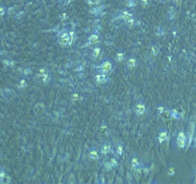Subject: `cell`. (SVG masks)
Returning <instances> with one entry per match:
<instances>
[{
    "label": "cell",
    "instance_id": "1",
    "mask_svg": "<svg viewBox=\"0 0 196 184\" xmlns=\"http://www.w3.org/2000/svg\"><path fill=\"white\" fill-rule=\"evenodd\" d=\"M73 33H67V32H61L59 35L60 43L63 46H68L73 41Z\"/></svg>",
    "mask_w": 196,
    "mask_h": 184
},
{
    "label": "cell",
    "instance_id": "2",
    "mask_svg": "<svg viewBox=\"0 0 196 184\" xmlns=\"http://www.w3.org/2000/svg\"><path fill=\"white\" fill-rule=\"evenodd\" d=\"M120 17L130 26H132L134 23H135V18H134V15L131 13H129L128 11H123L121 13V15H120Z\"/></svg>",
    "mask_w": 196,
    "mask_h": 184
},
{
    "label": "cell",
    "instance_id": "3",
    "mask_svg": "<svg viewBox=\"0 0 196 184\" xmlns=\"http://www.w3.org/2000/svg\"><path fill=\"white\" fill-rule=\"evenodd\" d=\"M177 145L179 148H184L185 143H187V136H185L184 131H180L177 135Z\"/></svg>",
    "mask_w": 196,
    "mask_h": 184
},
{
    "label": "cell",
    "instance_id": "4",
    "mask_svg": "<svg viewBox=\"0 0 196 184\" xmlns=\"http://www.w3.org/2000/svg\"><path fill=\"white\" fill-rule=\"evenodd\" d=\"M111 68H112V64H111V63L110 60H106V61H104L100 66H99V70L101 71L102 73H109L110 71L111 70Z\"/></svg>",
    "mask_w": 196,
    "mask_h": 184
},
{
    "label": "cell",
    "instance_id": "5",
    "mask_svg": "<svg viewBox=\"0 0 196 184\" xmlns=\"http://www.w3.org/2000/svg\"><path fill=\"white\" fill-rule=\"evenodd\" d=\"M194 129H195V127H194V123L193 122H190L188 124V145L191 144V142L193 140V135H194Z\"/></svg>",
    "mask_w": 196,
    "mask_h": 184
},
{
    "label": "cell",
    "instance_id": "6",
    "mask_svg": "<svg viewBox=\"0 0 196 184\" xmlns=\"http://www.w3.org/2000/svg\"><path fill=\"white\" fill-rule=\"evenodd\" d=\"M111 145L110 143H104V144L101 146V153L104 155H107L111 151Z\"/></svg>",
    "mask_w": 196,
    "mask_h": 184
},
{
    "label": "cell",
    "instance_id": "7",
    "mask_svg": "<svg viewBox=\"0 0 196 184\" xmlns=\"http://www.w3.org/2000/svg\"><path fill=\"white\" fill-rule=\"evenodd\" d=\"M145 110H146V107L142 103H138L137 104L136 106V113L138 114V115H142L145 113Z\"/></svg>",
    "mask_w": 196,
    "mask_h": 184
},
{
    "label": "cell",
    "instance_id": "8",
    "mask_svg": "<svg viewBox=\"0 0 196 184\" xmlns=\"http://www.w3.org/2000/svg\"><path fill=\"white\" fill-rule=\"evenodd\" d=\"M167 137H168V133H167V131H165L164 129L161 130V131H160V133H159V142L161 144V143H163L164 141H165V140L167 139Z\"/></svg>",
    "mask_w": 196,
    "mask_h": 184
},
{
    "label": "cell",
    "instance_id": "9",
    "mask_svg": "<svg viewBox=\"0 0 196 184\" xmlns=\"http://www.w3.org/2000/svg\"><path fill=\"white\" fill-rule=\"evenodd\" d=\"M95 80H96L97 83H99V84L105 83V81H107L106 73H100V74H97V75L95 76Z\"/></svg>",
    "mask_w": 196,
    "mask_h": 184
},
{
    "label": "cell",
    "instance_id": "10",
    "mask_svg": "<svg viewBox=\"0 0 196 184\" xmlns=\"http://www.w3.org/2000/svg\"><path fill=\"white\" fill-rule=\"evenodd\" d=\"M98 41H99V37H98V35L92 34V35L89 36V37H88V42L90 44H96Z\"/></svg>",
    "mask_w": 196,
    "mask_h": 184
},
{
    "label": "cell",
    "instance_id": "11",
    "mask_svg": "<svg viewBox=\"0 0 196 184\" xmlns=\"http://www.w3.org/2000/svg\"><path fill=\"white\" fill-rule=\"evenodd\" d=\"M168 112H169V115H170L171 117L175 118V119H180V118H181V114L179 113V112H178L176 109H170Z\"/></svg>",
    "mask_w": 196,
    "mask_h": 184
},
{
    "label": "cell",
    "instance_id": "12",
    "mask_svg": "<svg viewBox=\"0 0 196 184\" xmlns=\"http://www.w3.org/2000/svg\"><path fill=\"white\" fill-rule=\"evenodd\" d=\"M89 155L90 159H92V160H97V159H99V155H98L97 151H95V150H91L89 151V155Z\"/></svg>",
    "mask_w": 196,
    "mask_h": 184
},
{
    "label": "cell",
    "instance_id": "13",
    "mask_svg": "<svg viewBox=\"0 0 196 184\" xmlns=\"http://www.w3.org/2000/svg\"><path fill=\"white\" fill-rule=\"evenodd\" d=\"M127 65L130 68H134V67L137 65V59L135 58H130L128 59V61H127Z\"/></svg>",
    "mask_w": 196,
    "mask_h": 184
},
{
    "label": "cell",
    "instance_id": "14",
    "mask_svg": "<svg viewBox=\"0 0 196 184\" xmlns=\"http://www.w3.org/2000/svg\"><path fill=\"white\" fill-rule=\"evenodd\" d=\"M100 54H101V49L99 47H95L93 50H92V57L97 59L100 57Z\"/></svg>",
    "mask_w": 196,
    "mask_h": 184
},
{
    "label": "cell",
    "instance_id": "15",
    "mask_svg": "<svg viewBox=\"0 0 196 184\" xmlns=\"http://www.w3.org/2000/svg\"><path fill=\"white\" fill-rule=\"evenodd\" d=\"M124 59H125V54L123 52H118L116 54V60L117 61H122V60H124Z\"/></svg>",
    "mask_w": 196,
    "mask_h": 184
},
{
    "label": "cell",
    "instance_id": "16",
    "mask_svg": "<svg viewBox=\"0 0 196 184\" xmlns=\"http://www.w3.org/2000/svg\"><path fill=\"white\" fill-rule=\"evenodd\" d=\"M138 165H139L138 160L136 157H134V158L132 159V168H133V169H137V168L138 167Z\"/></svg>",
    "mask_w": 196,
    "mask_h": 184
},
{
    "label": "cell",
    "instance_id": "17",
    "mask_svg": "<svg viewBox=\"0 0 196 184\" xmlns=\"http://www.w3.org/2000/svg\"><path fill=\"white\" fill-rule=\"evenodd\" d=\"M45 74H46V70H45L44 68H40V69L38 71V76L39 78H42Z\"/></svg>",
    "mask_w": 196,
    "mask_h": 184
},
{
    "label": "cell",
    "instance_id": "18",
    "mask_svg": "<svg viewBox=\"0 0 196 184\" xmlns=\"http://www.w3.org/2000/svg\"><path fill=\"white\" fill-rule=\"evenodd\" d=\"M109 162L111 163V167H112V168H115V167L117 166V160H116V159H115V157H112V158H111Z\"/></svg>",
    "mask_w": 196,
    "mask_h": 184
},
{
    "label": "cell",
    "instance_id": "19",
    "mask_svg": "<svg viewBox=\"0 0 196 184\" xmlns=\"http://www.w3.org/2000/svg\"><path fill=\"white\" fill-rule=\"evenodd\" d=\"M115 152H116V155H121L122 153H123V147H122L121 145H118V146L116 147Z\"/></svg>",
    "mask_w": 196,
    "mask_h": 184
},
{
    "label": "cell",
    "instance_id": "20",
    "mask_svg": "<svg viewBox=\"0 0 196 184\" xmlns=\"http://www.w3.org/2000/svg\"><path fill=\"white\" fill-rule=\"evenodd\" d=\"M151 52H152V54L153 55H158V53H159V48H158V46H156V45H154V46H152V48H151Z\"/></svg>",
    "mask_w": 196,
    "mask_h": 184
},
{
    "label": "cell",
    "instance_id": "21",
    "mask_svg": "<svg viewBox=\"0 0 196 184\" xmlns=\"http://www.w3.org/2000/svg\"><path fill=\"white\" fill-rule=\"evenodd\" d=\"M105 168H106V170H107V171H110V170H111V169H113V168L111 167V163H110L109 161L105 163Z\"/></svg>",
    "mask_w": 196,
    "mask_h": 184
},
{
    "label": "cell",
    "instance_id": "22",
    "mask_svg": "<svg viewBox=\"0 0 196 184\" xmlns=\"http://www.w3.org/2000/svg\"><path fill=\"white\" fill-rule=\"evenodd\" d=\"M99 2V0H88V3L89 5H95Z\"/></svg>",
    "mask_w": 196,
    "mask_h": 184
},
{
    "label": "cell",
    "instance_id": "23",
    "mask_svg": "<svg viewBox=\"0 0 196 184\" xmlns=\"http://www.w3.org/2000/svg\"><path fill=\"white\" fill-rule=\"evenodd\" d=\"M48 80H49V75L46 73V74H45V75L42 77V81H43V83H47V81H48Z\"/></svg>",
    "mask_w": 196,
    "mask_h": 184
},
{
    "label": "cell",
    "instance_id": "24",
    "mask_svg": "<svg viewBox=\"0 0 196 184\" xmlns=\"http://www.w3.org/2000/svg\"><path fill=\"white\" fill-rule=\"evenodd\" d=\"M163 111H164V108H163V107H158V112H159L160 114H161Z\"/></svg>",
    "mask_w": 196,
    "mask_h": 184
},
{
    "label": "cell",
    "instance_id": "25",
    "mask_svg": "<svg viewBox=\"0 0 196 184\" xmlns=\"http://www.w3.org/2000/svg\"><path fill=\"white\" fill-rule=\"evenodd\" d=\"M174 173H175V172H174V169H173V168H169V171H168V173H169V175H170V176H173Z\"/></svg>",
    "mask_w": 196,
    "mask_h": 184
},
{
    "label": "cell",
    "instance_id": "26",
    "mask_svg": "<svg viewBox=\"0 0 196 184\" xmlns=\"http://www.w3.org/2000/svg\"><path fill=\"white\" fill-rule=\"evenodd\" d=\"M26 85V81L24 80H22L21 81H20V86H25Z\"/></svg>",
    "mask_w": 196,
    "mask_h": 184
},
{
    "label": "cell",
    "instance_id": "27",
    "mask_svg": "<svg viewBox=\"0 0 196 184\" xmlns=\"http://www.w3.org/2000/svg\"><path fill=\"white\" fill-rule=\"evenodd\" d=\"M72 98H73V100H74V101H77V99H78V94H77V93H76V94H73Z\"/></svg>",
    "mask_w": 196,
    "mask_h": 184
},
{
    "label": "cell",
    "instance_id": "28",
    "mask_svg": "<svg viewBox=\"0 0 196 184\" xmlns=\"http://www.w3.org/2000/svg\"><path fill=\"white\" fill-rule=\"evenodd\" d=\"M4 13H5L4 9H3V8H0V15H4Z\"/></svg>",
    "mask_w": 196,
    "mask_h": 184
},
{
    "label": "cell",
    "instance_id": "29",
    "mask_svg": "<svg viewBox=\"0 0 196 184\" xmlns=\"http://www.w3.org/2000/svg\"><path fill=\"white\" fill-rule=\"evenodd\" d=\"M30 72H31V70H30V69H27V70L25 71V74H28V73H30Z\"/></svg>",
    "mask_w": 196,
    "mask_h": 184
},
{
    "label": "cell",
    "instance_id": "30",
    "mask_svg": "<svg viewBox=\"0 0 196 184\" xmlns=\"http://www.w3.org/2000/svg\"><path fill=\"white\" fill-rule=\"evenodd\" d=\"M194 142H195V146H196V130H195V137H194Z\"/></svg>",
    "mask_w": 196,
    "mask_h": 184
},
{
    "label": "cell",
    "instance_id": "31",
    "mask_svg": "<svg viewBox=\"0 0 196 184\" xmlns=\"http://www.w3.org/2000/svg\"><path fill=\"white\" fill-rule=\"evenodd\" d=\"M0 181H1V178H0Z\"/></svg>",
    "mask_w": 196,
    "mask_h": 184
},
{
    "label": "cell",
    "instance_id": "32",
    "mask_svg": "<svg viewBox=\"0 0 196 184\" xmlns=\"http://www.w3.org/2000/svg\"><path fill=\"white\" fill-rule=\"evenodd\" d=\"M195 177H196V175H195Z\"/></svg>",
    "mask_w": 196,
    "mask_h": 184
}]
</instances>
